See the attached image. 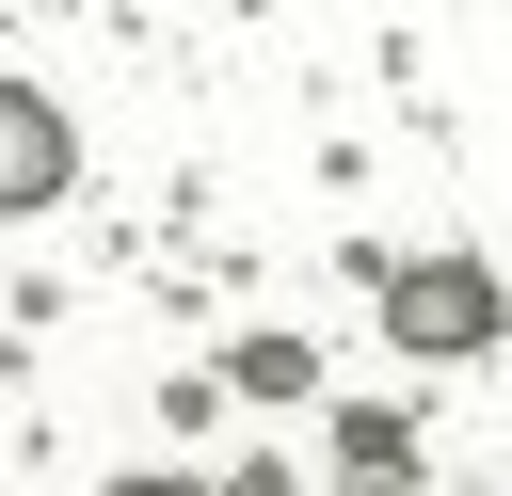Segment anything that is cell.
<instances>
[{"mask_svg": "<svg viewBox=\"0 0 512 496\" xmlns=\"http://www.w3.org/2000/svg\"><path fill=\"white\" fill-rule=\"evenodd\" d=\"M384 336H416V352H480V336H496V288H480L464 256H432V272L384 288Z\"/></svg>", "mask_w": 512, "mask_h": 496, "instance_id": "6da1fadb", "label": "cell"}, {"mask_svg": "<svg viewBox=\"0 0 512 496\" xmlns=\"http://www.w3.org/2000/svg\"><path fill=\"white\" fill-rule=\"evenodd\" d=\"M64 176H80V128H64L32 80H0V208H48Z\"/></svg>", "mask_w": 512, "mask_h": 496, "instance_id": "7a4b0ae2", "label": "cell"}]
</instances>
